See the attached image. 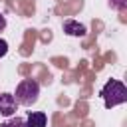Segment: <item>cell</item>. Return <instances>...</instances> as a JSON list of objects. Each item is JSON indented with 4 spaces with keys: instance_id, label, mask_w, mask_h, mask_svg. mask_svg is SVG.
Returning <instances> with one entry per match:
<instances>
[{
    "instance_id": "obj_1",
    "label": "cell",
    "mask_w": 127,
    "mask_h": 127,
    "mask_svg": "<svg viewBox=\"0 0 127 127\" xmlns=\"http://www.w3.org/2000/svg\"><path fill=\"white\" fill-rule=\"evenodd\" d=\"M99 95H101L105 107L111 109V107L121 105V103L127 101V87H125L121 81H117V79H109V81L101 87V93H99Z\"/></svg>"
},
{
    "instance_id": "obj_2",
    "label": "cell",
    "mask_w": 127,
    "mask_h": 127,
    "mask_svg": "<svg viewBox=\"0 0 127 127\" xmlns=\"http://www.w3.org/2000/svg\"><path fill=\"white\" fill-rule=\"evenodd\" d=\"M40 97V83L36 79H22L18 85H16V93H14V99L18 105H34Z\"/></svg>"
},
{
    "instance_id": "obj_3",
    "label": "cell",
    "mask_w": 127,
    "mask_h": 127,
    "mask_svg": "<svg viewBox=\"0 0 127 127\" xmlns=\"http://www.w3.org/2000/svg\"><path fill=\"white\" fill-rule=\"evenodd\" d=\"M16 107H18V103L12 93H0V115L12 117L16 113Z\"/></svg>"
},
{
    "instance_id": "obj_4",
    "label": "cell",
    "mask_w": 127,
    "mask_h": 127,
    "mask_svg": "<svg viewBox=\"0 0 127 127\" xmlns=\"http://www.w3.org/2000/svg\"><path fill=\"white\" fill-rule=\"evenodd\" d=\"M64 32H65L67 36L79 38V36H85V26L79 24V22H75V20H65V22H64Z\"/></svg>"
},
{
    "instance_id": "obj_5",
    "label": "cell",
    "mask_w": 127,
    "mask_h": 127,
    "mask_svg": "<svg viewBox=\"0 0 127 127\" xmlns=\"http://www.w3.org/2000/svg\"><path fill=\"white\" fill-rule=\"evenodd\" d=\"M48 123V117L44 111H32L26 119V127H46Z\"/></svg>"
},
{
    "instance_id": "obj_6",
    "label": "cell",
    "mask_w": 127,
    "mask_h": 127,
    "mask_svg": "<svg viewBox=\"0 0 127 127\" xmlns=\"http://www.w3.org/2000/svg\"><path fill=\"white\" fill-rule=\"evenodd\" d=\"M0 127H26V119H22V117H10L4 123H0Z\"/></svg>"
},
{
    "instance_id": "obj_7",
    "label": "cell",
    "mask_w": 127,
    "mask_h": 127,
    "mask_svg": "<svg viewBox=\"0 0 127 127\" xmlns=\"http://www.w3.org/2000/svg\"><path fill=\"white\" fill-rule=\"evenodd\" d=\"M109 4H111V8H115V10H123V8L127 6V0H109Z\"/></svg>"
},
{
    "instance_id": "obj_8",
    "label": "cell",
    "mask_w": 127,
    "mask_h": 127,
    "mask_svg": "<svg viewBox=\"0 0 127 127\" xmlns=\"http://www.w3.org/2000/svg\"><path fill=\"white\" fill-rule=\"evenodd\" d=\"M6 54H8V42L0 38V58H4Z\"/></svg>"
},
{
    "instance_id": "obj_9",
    "label": "cell",
    "mask_w": 127,
    "mask_h": 127,
    "mask_svg": "<svg viewBox=\"0 0 127 127\" xmlns=\"http://www.w3.org/2000/svg\"><path fill=\"white\" fill-rule=\"evenodd\" d=\"M4 28H6V18L0 14V32H4Z\"/></svg>"
}]
</instances>
